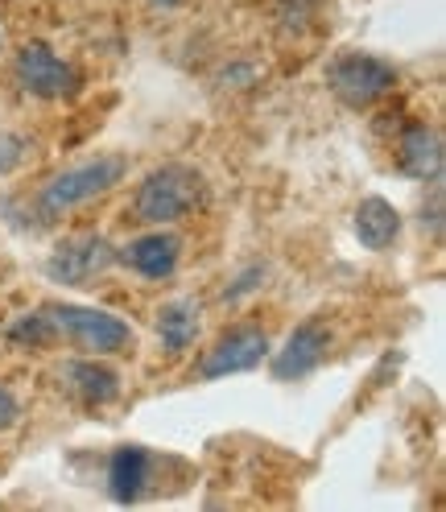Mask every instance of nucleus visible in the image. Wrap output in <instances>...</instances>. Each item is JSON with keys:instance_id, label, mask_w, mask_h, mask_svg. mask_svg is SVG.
<instances>
[{"instance_id": "1a4fd4ad", "label": "nucleus", "mask_w": 446, "mask_h": 512, "mask_svg": "<svg viewBox=\"0 0 446 512\" xmlns=\"http://www.w3.org/2000/svg\"><path fill=\"white\" fill-rule=\"evenodd\" d=\"M116 265L133 269L145 281H166L182 265V236L170 228H149L145 236L116 248Z\"/></svg>"}, {"instance_id": "0eeeda50", "label": "nucleus", "mask_w": 446, "mask_h": 512, "mask_svg": "<svg viewBox=\"0 0 446 512\" xmlns=\"http://www.w3.org/2000/svg\"><path fill=\"white\" fill-rule=\"evenodd\" d=\"M269 335L261 327H232V331H223L207 351H203V360H199V380L203 384H215V380H228V376H244V372H257L265 360H269Z\"/></svg>"}, {"instance_id": "2eb2a0df", "label": "nucleus", "mask_w": 446, "mask_h": 512, "mask_svg": "<svg viewBox=\"0 0 446 512\" xmlns=\"http://www.w3.org/2000/svg\"><path fill=\"white\" fill-rule=\"evenodd\" d=\"M5 339H9L13 347H29V351H38V347L58 343V335H54V327H50V314H46V306L29 310V314H17L13 323H9V331H5Z\"/></svg>"}, {"instance_id": "6e6552de", "label": "nucleus", "mask_w": 446, "mask_h": 512, "mask_svg": "<svg viewBox=\"0 0 446 512\" xmlns=\"http://www.w3.org/2000/svg\"><path fill=\"white\" fill-rule=\"evenodd\" d=\"M327 351H331V327L314 314V318H302V323L285 335V343L277 351H269L265 364H269L273 380L294 384V380H306L318 364H323Z\"/></svg>"}, {"instance_id": "ddd939ff", "label": "nucleus", "mask_w": 446, "mask_h": 512, "mask_svg": "<svg viewBox=\"0 0 446 512\" xmlns=\"http://www.w3.org/2000/svg\"><path fill=\"white\" fill-rule=\"evenodd\" d=\"M352 232L360 240V248L368 252H389L401 236V211L380 199V195H368L356 203V215H352Z\"/></svg>"}, {"instance_id": "f257e3e1", "label": "nucleus", "mask_w": 446, "mask_h": 512, "mask_svg": "<svg viewBox=\"0 0 446 512\" xmlns=\"http://www.w3.org/2000/svg\"><path fill=\"white\" fill-rule=\"evenodd\" d=\"M203 203H207L203 170L186 162H166L141 178L133 195V219L145 223V228H170V223H182L186 215L203 211Z\"/></svg>"}, {"instance_id": "f3484780", "label": "nucleus", "mask_w": 446, "mask_h": 512, "mask_svg": "<svg viewBox=\"0 0 446 512\" xmlns=\"http://www.w3.org/2000/svg\"><path fill=\"white\" fill-rule=\"evenodd\" d=\"M29 157H34V141L21 133H0V178L17 174Z\"/></svg>"}, {"instance_id": "423d86ee", "label": "nucleus", "mask_w": 446, "mask_h": 512, "mask_svg": "<svg viewBox=\"0 0 446 512\" xmlns=\"http://www.w3.org/2000/svg\"><path fill=\"white\" fill-rule=\"evenodd\" d=\"M116 265V244L100 232H79L58 240L54 252L42 261V273L54 285H71V290H87L91 281H100Z\"/></svg>"}, {"instance_id": "9d476101", "label": "nucleus", "mask_w": 446, "mask_h": 512, "mask_svg": "<svg viewBox=\"0 0 446 512\" xmlns=\"http://www.w3.org/2000/svg\"><path fill=\"white\" fill-rule=\"evenodd\" d=\"M397 166L405 178L413 182H426V186H438L442 182V166H446V145H442V133L426 120H413L401 141H397Z\"/></svg>"}, {"instance_id": "dca6fc26", "label": "nucleus", "mask_w": 446, "mask_h": 512, "mask_svg": "<svg viewBox=\"0 0 446 512\" xmlns=\"http://www.w3.org/2000/svg\"><path fill=\"white\" fill-rule=\"evenodd\" d=\"M265 277H269V269L265 265H257V261H252V265H244L228 285H223V302H228V306H236V302H244V298H252V294H257L261 290V285H265Z\"/></svg>"}, {"instance_id": "f8f14e48", "label": "nucleus", "mask_w": 446, "mask_h": 512, "mask_svg": "<svg viewBox=\"0 0 446 512\" xmlns=\"http://www.w3.org/2000/svg\"><path fill=\"white\" fill-rule=\"evenodd\" d=\"M153 475V455L137 442H124L108 455V496L116 504H137L149 488Z\"/></svg>"}, {"instance_id": "9b49d317", "label": "nucleus", "mask_w": 446, "mask_h": 512, "mask_svg": "<svg viewBox=\"0 0 446 512\" xmlns=\"http://www.w3.org/2000/svg\"><path fill=\"white\" fill-rule=\"evenodd\" d=\"M58 380L67 384V393L87 405V409H104L112 401H120L124 384H120V372L112 364H104V356H87V360H62L58 368Z\"/></svg>"}, {"instance_id": "aec40b11", "label": "nucleus", "mask_w": 446, "mask_h": 512, "mask_svg": "<svg viewBox=\"0 0 446 512\" xmlns=\"http://www.w3.org/2000/svg\"><path fill=\"white\" fill-rule=\"evenodd\" d=\"M157 9H174V5H182V0H153Z\"/></svg>"}, {"instance_id": "6ab92c4d", "label": "nucleus", "mask_w": 446, "mask_h": 512, "mask_svg": "<svg viewBox=\"0 0 446 512\" xmlns=\"http://www.w3.org/2000/svg\"><path fill=\"white\" fill-rule=\"evenodd\" d=\"M252 79H257V67H244V62H236V67H223V71H219V83H228V87H248Z\"/></svg>"}, {"instance_id": "20e7f679", "label": "nucleus", "mask_w": 446, "mask_h": 512, "mask_svg": "<svg viewBox=\"0 0 446 512\" xmlns=\"http://www.w3.org/2000/svg\"><path fill=\"white\" fill-rule=\"evenodd\" d=\"M13 83L34 95V100H71V95H79L83 87V75L71 58H62L54 46L46 42H25L17 54H13Z\"/></svg>"}, {"instance_id": "4468645a", "label": "nucleus", "mask_w": 446, "mask_h": 512, "mask_svg": "<svg viewBox=\"0 0 446 512\" xmlns=\"http://www.w3.org/2000/svg\"><path fill=\"white\" fill-rule=\"evenodd\" d=\"M157 339H162L166 356H182V351L195 347L199 331H203V306L195 298H174L157 310Z\"/></svg>"}, {"instance_id": "a211bd4d", "label": "nucleus", "mask_w": 446, "mask_h": 512, "mask_svg": "<svg viewBox=\"0 0 446 512\" xmlns=\"http://www.w3.org/2000/svg\"><path fill=\"white\" fill-rule=\"evenodd\" d=\"M17 422H21V401L13 397L9 384H0V434L13 430Z\"/></svg>"}, {"instance_id": "39448f33", "label": "nucleus", "mask_w": 446, "mask_h": 512, "mask_svg": "<svg viewBox=\"0 0 446 512\" xmlns=\"http://www.w3.org/2000/svg\"><path fill=\"white\" fill-rule=\"evenodd\" d=\"M327 87H331V95L343 108L364 112V108L380 104L397 87V67L389 58H380V54L356 50V54H343L339 62H331Z\"/></svg>"}, {"instance_id": "f03ea898", "label": "nucleus", "mask_w": 446, "mask_h": 512, "mask_svg": "<svg viewBox=\"0 0 446 512\" xmlns=\"http://www.w3.org/2000/svg\"><path fill=\"white\" fill-rule=\"evenodd\" d=\"M129 174V162L120 153H100V157H87V162L71 166L54 174L38 195H34V211H38V223H54L62 215H71L75 207L91 203V199H104L108 190H116Z\"/></svg>"}, {"instance_id": "7ed1b4c3", "label": "nucleus", "mask_w": 446, "mask_h": 512, "mask_svg": "<svg viewBox=\"0 0 446 512\" xmlns=\"http://www.w3.org/2000/svg\"><path fill=\"white\" fill-rule=\"evenodd\" d=\"M50 327L62 343H71L75 351H91V356H120L133 347V327L129 318H120L100 306H83V302H46Z\"/></svg>"}]
</instances>
